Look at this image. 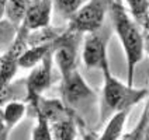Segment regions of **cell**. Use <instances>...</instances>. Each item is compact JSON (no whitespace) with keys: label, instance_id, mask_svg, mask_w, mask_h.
I'll list each match as a JSON object with an SVG mask.
<instances>
[{"label":"cell","instance_id":"obj_1","mask_svg":"<svg viewBox=\"0 0 149 140\" xmlns=\"http://www.w3.org/2000/svg\"><path fill=\"white\" fill-rule=\"evenodd\" d=\"M108 10L111 13L114 30L124 48L127 59V84L132 86L135 69L143 58L145 37L141 32V27L130 17L125 7L118 0H113Z\"/></svg>","mask_w":149,"mask_h":140},{"label":"cell","instance_id":"obj_2","mask_svg":"<svg viewBox=\"0 0 149 140\" xmlns=\"http://www.w3.org/2000/svg\"><path fill=\"white\" fill-rule=\"evenodd\" d=\"M100 70L103 72V108H101V121H106L107 116L116 111L134 108L141 101L146 99L148 88H135L130 84L120 81L114 74L111 73L108 59H106Z\"/></svg>","mask_w":149,"mask_h":140},{"label":"cell","instance_id":"obj_3","mask_svg":"<svg viewBox=\"0 0 149 140\" xmlns=\"http://www.w3.org/2000/svg\"><path fill=\"white\" fill-rule=\"evenodd\" d=\"M113 0H87L69 17L68 31L74 34H89L99 31L106 20Z\"/></svg>","mask_w":149,"mask_h":140},{"label":"cell","instance_id":"obj_4","mask_svg":"<svg viewBox=\"0 0 149 140\" xmlns=\"http://www.w3.org/2000/svg\"><path fill=\"white\" fill-rule=\"evenodd\" d=\"M77 34L66 31L54 39L52 59L56 63L62 77L77 69Z\"/></svg>","mask_w":149,"mask_h":140},{"label":"cell","instance_id":"obj_5","mask_svg":"<svg viewBox=\"0 0 149 140\" xmlns=\"http://www.w3.org/2000/svg\"><path fill=\"white\" fill-rule=\"evenodd\" d=\"M52 50L40 63L33 67L30 76L25 80V90H27V102L31 104V107H37L38 99L42 97V92L48 90L52 83Z\"/></svg>","mask_w":149,"mask_h":140},{"label":"cell","instance_id":"obj_6","mask_svg":"<svg viewBox=\"0 0 149 140\" xmlns=\"http://www.w3.org/2000/svg\"><path fill=\"white\" fill-rule=\"evenodd\" d=\"M61 94H62L63 102L69 108L77 107L80 102L94 97V91L84 81L83 76L79 73L77 69H74L68 76L62 77Z\"/></svg>","mask_w":149,"mask_h":140},{"label":"cell","instance_id":"obj_7","mask_svg":"<svg viewBox=\"0 0 149 140\" xmlns=\"http://www.w3.org/2000/svg\"><path fill=\"white\" fill-rule=\"evenodd\" d=\"M82 58L87 69H100L101 63L108 59L107 56V41L99 31L89 32L84 38L82 50Z\"/></svg>","mask_w":149,"mask_h":140},{"label":"cell","instance_id":"obj_8","mask_svg":"<svg viewBox=\"0 0 149 140\" xmlns=\"http://www.w3.org/2000/svg\"><path fill=\"white\" fill-rule=\"evenodd\" d=\"M52 4V0H31L20 25H23L28 31L48 27L51 21Z\"/></svg>","mask_w":149,"mask_h":140},{"label":"cell","instance_id":"obj_9","mask_svg":"<svg viewBox=\"0 0 149 140\" xmlns=\"http://www.w3.org/2000/svg\"><path fill=\"white\" fill-rule=\"evenodd\" d=\"M34 109L41 112L42 115L49 121V123L58 121V119H62V118L74 115L72 108L68 107L63 101H61V99H47L44 97L38 99V104Z\"/></svg>","mask_w":149,"mask_h":140},{"label":"cell","instance_id":"obj_10","mask_svg":"<svg viewBox=\"0 0 149 140\" xmlns=\"http://www.w3.org/2000/svg\"><path fill=\"white\" fill-rule=\"evenodd\" d=\"M52 46H54V39L51 42L33 45V46L27 48L21 53V56L18 58V67H23V69L34 67L37 63H40L42 59L45 58V55H48L52 50Z\"/></svg>","mask_w":149,"mask_h":140},{"label":"cell","instance_id":"obj_11","mask_svg":"<svg viewBox=\"0 0 149 140\" xmlns=\"http://www.w3.org/2000/svg\"><path fill=\"white\" fill-rule=\"evenodd\" d=\"M132 108H127L121 111H116L111 114V118L108 121L106 129L100 134V139H120L124 132V125L127 121V116L131 112Z\"/></svg>","mask_w":149,"mask_h":140},{"label":"cell","instance_id":"obj_12","mask_svg":"<svg viewBox=\"0 0 149 140\" xmlns=\"http://www.w3.org/2000/svg\"><path fill=\"white\" fill-rule=\"evenodd\" d=\"M51 134H52V139L58 140L76 139L77 137V128L74 123V115L51 122Z\"/></svg>","mask_w":149,"mask_h":140},{"label":"cell","instance_id":"obj_13","mask_svg":"<svg viewBox=\"0 0 149 140\" xmlns=\"http://www.w3.org/2000/svg\"><path fill=\"white\" fill-rule=\"evenodd\" d=\"M27 112V105L20 101H8L6 107L3 109V119H4V128H6V134H10L13 128L16 126Z\"/></svg>","mask_w":149,"mask_h":140},{"label":"cell","instance_id":"obj_14","mask_svg":"<svg viewBox=\"0 0 149 140\" xmlns=\"http://www.w3.org/2000/svg\"><path fill=\"white\" fill-rule=\"evenodd\" d=\"M130 13L132 14L134 21L148 34L149 21V0H125Z\"/></svg>","mask_w":149,"mask_h":140},{"label":"cell","instance_id":"obj_15","mask_svg":"<svg viewBox=\"0 0 149 140\" xmlns=\"http://www.w3.org/2000/svg\"><path fill=\"white\" fill-rule=\"evenodd\" d=\"M30 1L31 0H6V8H4L6 18L14 25L21 24Z\"/></svg>","mask_w":149,"mask_h":140},{"label":"cell","instance_id":"obj_16","mask_svg":"<svg viewBox=\"0 0 149 140\" xmlns=\"http://www.w3.org/2000/svg\"><path fill=\"white\" fill-rule=\"evenodd\" d=\"M17 30L18 27L10 23L7 18L6 20L4 17L0 18V55L4 53L8 49V46L11 45V42L14 41Z\"/></svg>","mask_w":149,"mask_h":140},{"label":"cell","instance_id":"obj_17","mask_svg":"<svg viewBox=\"0 0 149 140\" xmlns=\"http://www.w3.org/2000/svg\"><path fill=\"white\" fill-rule=\"evenodd\" d=\"M149 108L145 107L141 118L138 121L136 126L130 133H125L121 137L127 140H145L148 139V125H149Z\"/></svg>","mask_w":149,"mask_h":140},{"label":"cell","instance_id":"obj_18","mask_svg":"<svg viewBox=\"0 0 149 140\" xmlns=\"http://www.w3.org/2000/svg\"><path fill=\"white\" fill-rule=\"evenodd\" d=\"M35 112H37V125H35L33 133H31V139H34V140L52 139L49 121L42 115L41 112H38V111H35Z\"/></svg>","mask_w":149,"mask_h":140},{"label":"cell","instance_id":"obj_19","mask_svg":"<svg viewBox=\"0 0 149 140\" xmlns=\"http://www.w3.org/2000/svg\"><path fill=\"white\" fill-rule=\"evenodd\" d=\"M84 3V0H55V7L63 16H72Z\"/></svg>","mask_w":149,"mask_h":140},{"label":"cell","instance_id":"obj_20","mask_svg":"<svg viewBox=\"0 0 149 140\" xmlns=\"http://www.w3.org/2000/svg\"><path fill=\"white\" fill-rule=\"evenodd\" d=\"M13 97V88L10 84H0V105L7 104Z\"/></svg>","mask_w":149,"mask_h":140},{"label":"cell","instance_id":"obj_21","mask_svg":"<svg viewBox=\"0 0 149 140\" xmlns=\"http://www.w3.org/2000/svg\"><path fill=\"white\" fill-rule=\"evenodd\" d=\"M0 139H7L6 128H4V119H3V109H0Z\"/></svg>","mask_w":149,"mask_h":140},{"label":"cell","instance_id":"obj_22","mask_svg":"<svg viewBox=\"0 0 149 140\" xmlns=\"http://www.w3.org/2000/svg\"><path fill=\"white\" fill-rule=\"evenodd\" d=\"M4 8H6V0H0V18L4 17Z\"/></svg>","mask_w":149,"mask_h":140}]
</instances>
